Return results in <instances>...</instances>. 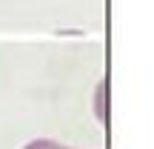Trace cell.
Instances as JSON below:
<instances>
[{"label": "cell", "instance_id": "1", "mask_svg": "<svg viewBox=\"0 0 154 149\" xmlns=\"http://www.w3.org/2000/svg\"><path fill=\"white\" fill-rule=\"evenodd\" d=\"M23 149H72V146H63V144L49 141V138H37V141H32V144H26Z\"/></svg>", "mask_w": 154, "mask_h": 149}]
</instances>
